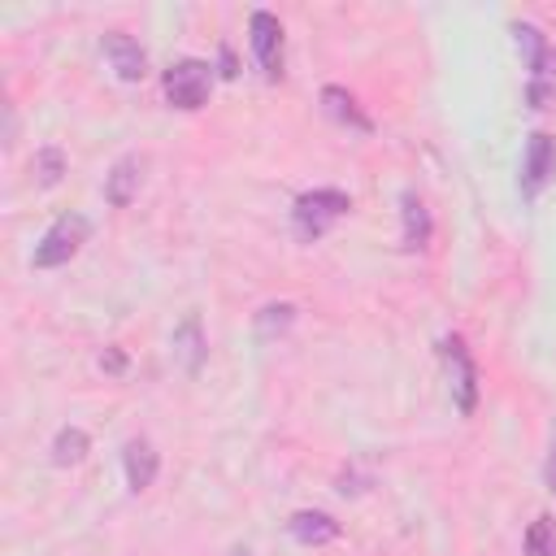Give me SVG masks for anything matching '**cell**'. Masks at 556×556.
Listing matches in <instances>:
<instances>
[{"mask_svg": "<svg viewBox=\"0 0 556 556\" xmlns=\"http://www.w3.org/2000/svg\"><path fill=\"white\" fill-rule=\"evenodd\" d=\"M352 213V195L339 191V187H313L304 195H295L291 204V230L300 243H317L339 217Z\"/></svg>", "mask_w": 556, "mask_h": 556, "instance_id": "cell-1", "label": "cell"}, {"mask_svg": "<svg viewBox=\"0 0 556 556\" xmlns=\"http://www.w3.org/2000/svg\"><path fill=\"white\" fill-rule=\"evenodd\" d=\"M122 469H126V486H130L135 495L148 491V486L156 482V473H161V452L152 447V439H143V434L126 439V443H122Z\"/></svg>", "mask_w": 556, "mask_h": 556, "instance_id": "cell-9", "label": "cell"}, {"mask_svg": "<svg viewBox=\"0 0 556 556\" xmlns=\"http://www.w3.org/2000/svg\"><path fill=\"white\" fill-rule=\"evenodd\" d=\"M513 39H517V48H521V56H526L530 83H547V61H552L547 35H543L539 26H530V22H513Z\"/></svg>", "mask_w": 556, "mask_h": 556, "instance_id": "cell-13", "label": "cell"}, {"mask_svg": "<svg viewBox=\"0 0 556 556\" xmlns=\"http://www.w3.org/2000/svg\"><path fill=\"white\" fill-rule=\"evenodd\" d=\"M161 91H165L169 109L195 113V109H204V100H208V91H213V65L200 61V56H182V61L165 65Z\"/></svg>", "mask_w": 556, "mask_h": 556, "instance_id": "cell-2", "label": "cell"}, {"mask_svg": "<svg viewBox=\"0 0 556 556\" xmlns=\"http://www.w3.org/2000/svg\"><path fill=\"white\" fill-rule=\"evenodd\" d=\"M248 39H252V56H256L261 74H265L269 83H278V78H282V61H287L282 22H278L274 13H265V9H256L252 22H248Z\"/></svg>", "mask_w": 556, "mask_h": 556, "instance_id": "cell-6", "label": "cell"}, {"mask_svg": "<svg viewBox=\"0 0 556 556\" xmlns=\"http://www.w3.org/2000/svg\"><path fill=\"white\" fill-rule=\"evenodd\" d=\"M139 182H143V156L126 152V156H117V161L109 165V174H104V200H109L113 208H126V204L139 195Z\"/></svg>", "mask_w": 556, "mask_h": 556, "instance_id": "cell-10", "label": "cell"}, {"mask_svg": "<svg viewBox=\"0 0 556 556\" xmlns=\"http://www.w3.org/2000/svg\"><path fill=\"white\" fill-rule=\"evenodd\" d=\"M321 113L330 117V122H339V126H348V130H356V135H374V122H369V113L356 104V96L348 91V87H321Z\"/></svg>", "mask_w": 556, "mask_h": 556, "instance_id": "cell-11", "label": "cell"}, {"mask_svg": "<svg viewBox=\"0 0 556 556\" xmlns=\"http://www.w3.org/2000/svg\"><path fill=\"white\" fill-rule=\"evenodd\" d=\"M291 321H295V304H291V300H278V304H265V308L256 313V339H261V343H269L274 334H282V330H291Z\"/></svg>", "mask_w": 556, "mask_h": 556, "instance_id": "cell-16", "label": "cell"}, {"mask_svg": "<svg viewBox=\"0 0 556 556\" xmlns=\"http://www.w3.org/2000/svg\"><path fill=\"white\" fill-rule=\"evenodd\" d=\"M100 52H104V61L113 65V74H117L122 83H139V78L148 74V52H143V43L130 39L126 30H104Z\"/></svg>", "mask_w": 556, "mask_h": 556, "instance_id": "cell-7", "label": "cell"}, {"mask_svg": "<svg viewBox=\"0 0 556 556\" xmlns=\"http://www.w3.org/2000/svg\"><path fill=\"white\" fill-rule=\"evenodd\" d=\"M226 556H252V552H248V547H230Z\"/></svg>", "mask_w": 556, "mask_h": 556, "instance_id": "cell-22", "label": "cell"}, {"mask_svg": "<svg viewBox=\"0 0 556 556\" xmlns=\"http://www.w3.org/2000/svg\"><path fill=\"white\" fill-rule=\"evenodd\" d=\"M439 361H443V374H447V391H452V404L460 417H473L478 408V365H473V352L465 348L460 334H443L439 339Z\"/></svg>", "mask_w": 556, "mask_h": 556, "instance_id": "cell-4", "label": "cell"}, {"mask_svg": "<svg viewBox=\"0 0 556 556\" xmlns=\"http://www.w3.org/2000/svg\"><path fill=\"white\" fill-rule=\"evenodd\" d=\"M87 235H91V222H87L83 213H61V217L39 235V243H35V252H30V265H35V269L70 265V261L83 252Z\"/></svg>", "mask_w": 556, "mask_h": 556, "instance_id": "cell-3", "label": "cell"}, {"mask_svg": "<svg viewBox=\"0 0 556 556\" xmlns=\"http://www.w3.org/2000/svg\"><path fill=\"white\" fill-rule=\"evenodd\" d=\"M217 61H222V70H217L222 78H235V74H239V65H235V48H230V43H222V52H217Z\"/></svg>", "mask_w": 556, "mask_h": 556, "instance_id": "cell-20", "label": "cell"}, {"mask_svg": "<svg viewBox=\"0 0 556 556\" xmlns=\"http://www.w3.org/2000/svg\"><path fill=\"white\" fill-rule=\"evenodd\" d=\"M430 235H434V222H430L426 200L413 187H404L400 191V248L404 252H426L430 248Z\"/></svg>", "mask_w": 556, "mask_h": 556, "instance_id": "cell-8", "label": "cell"}, {"mask_svg": "<svg viewBox=\"0 0 556 556\" xmlns=\"http://www.w3.org/2000/svg\"><path fill=\"white\" fill-rule=\"evenodd\" d=\"M526 556H556V517H534L526 530Z\"/></svg>", "mask_w": 556, "mask_h": 556, "instance_id": "cell-17", "label": "cell"}, {"mask_svg": "<svg viewBox=\"0 0 556 556\" xmlns=\"http://www.w3.org/2000/svg\"><path fill=\"white\" fill-rule=\"evenodd\" d=\"M87 452H91V439H87V430H78V426H61L56 430V439H52V465H83L87 460Z\"/></svg>", "mask_w": 556, "mask_h": 556, "instance_id": "cell-15", "label": "cell"}, {"mask_svg": "<svg viewBox=\"0 0 556 556\" xmlns=\"http://www.w3.org/2000/svg\"><path fill=\"white\" fill-rule=\"evenodd\" d=\"M287 530H291V539L304 543V547H326V543H334V539L343 534V526H339L330 513H321V508H300V513H291Z\"/></svg>", "mask_w": 556, "mask_h": 556, "instance_id": "cell-12", "label": "cell"}, {"mask_svg": "<svg viewBox=\"0 0 556 556\" xmlns=\"http://www.w3.org/2000/svg\"><path fill=\"white\" fill-rule=\"evenodd\" d=\"M35 174H39V187H56L61 174H65V152L61 148H39L35 152Z\"/></svg>", "mask_w": 556, "mask_h": 556, "instance_id": "cell-18", "label": "cell"}, {"mask_svg": "<svg viewBox=\"0 0 556 556\" xmlns=\"http://www.w3.org/2000/svg\"><path fill=\"white\" fill-rule=\"evenodd\" d=\"M543 486L556 495V421H552V443H547V460H543Z\"/></svg>", "mask_w": 556, "mask_h": 556, "instance_id": "cell-19", "label": "cell"}, {"mask_svg": "<svg viewBox=\"0 0 556 556\" xmlns=\"http://www.w3.org/2000/svg\"><path fill=\"white\" fill-rule=\"evenodd\" d=\"M552 178H556V139L547 130H534V135H526V148H521V174H517L521 200L534 204Z\"/></svg>", "mask_w": 556, "mask_h": 556, "instance_id": "cell-5", "label": "cell"}, {"mask_svg": "<svg viewBox=\"0 0 556 556\" xmlns=\"http://www.w3.org/2000/svg\"><path fill=\"white\" fill-rule=\"evenodd\" d=\"M174 352L182 356V369H187V374H200V365H204V356H208L200 317H187V321L174 330Z\"/></svg>", "mask_w": 556, "mask_h": 556, "instance_id": "cell-14", "label": "cell"}, {"mask_svg": "<svg viewBox=\"0 0 556 556\" xmlns=\"http://www.w3.org/2000/svg\"><path fill=\"white\" fill-rule=\"evenodd\" d=\"M100 369H109V374H122V369H126V356H122V348H109V352L100 356Z\"/></svg>", "mask_w": 556, "mask_h": 556, "instance_id": "cell-21", "label": "cell"}]
</instances>
